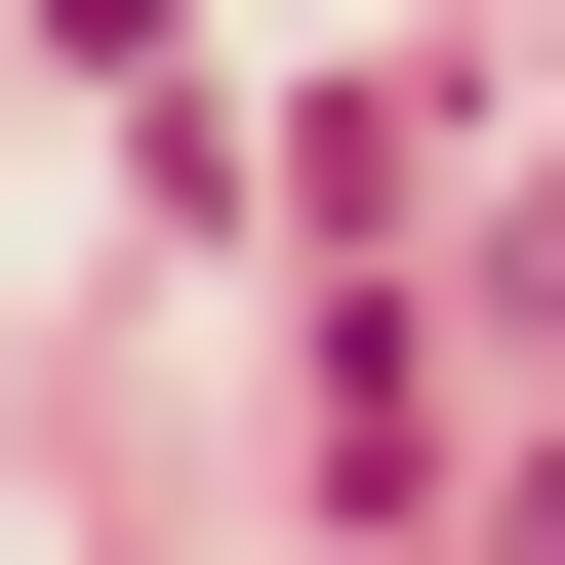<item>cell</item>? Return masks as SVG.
Returning a JSON list of instances; mask_svg holds the SVG:
<instances>
[{"mask_svg": "<svg viewBox=\"0 0 565 565\" xmlns=\"http://www.w3.org/2000/svg\"><path fill=\"white\" fill-rule=\"evenodd\" d=\"M525 565H565V445H525Z\"/></svg>", "mask_w": 565, "mask_h": 565, "instance_id": "obj_1", "label": "cell"}]
</instances>
